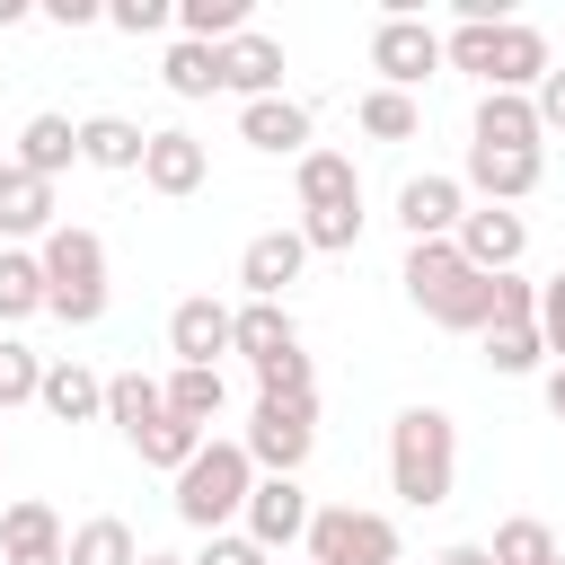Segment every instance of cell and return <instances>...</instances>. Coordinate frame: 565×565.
<instances>
[{
  "label": "cell",
  "instance_id": "6da1fadb",
  "mask_svg": "<svg viewBox=\"0 0 565 565\" xmlns=\"http://www.w3.org/2000/svg\"><path fill=\"white\" fill-rule=\"evenodd\" d=\"M406 300L433 318V327H450V335H486L494 327V274H477L450 238H424V247H406Z\"/></svg>",
  "mask_w": 565,
  "mask_h": 565
},
{
  "label": "cell",
  "instance_id": "7a4b0ae2",
  "mask_svg": "<svg viewBox=\"0 0 565 565\" xmlns=\"http://www.w3.org/2000/svg\"><path fill=\"white\" fill-rule=\"evenodd\" d=\"M450 486H459V424L441 406H406L388 424V494L433 512V503H450Z\"/></svg>",
  "mask_w": 565,
  "mask_h": 565
},
{
  "label": "cell",
  "instance_id": "3957f363",
  "mask_svg": "<svg viewBox=\"0 0 565 565\" xmlns=\"http://www.w3.org/2000/svg\"><path fill=\"white\" fill-rule=\"evenodd\" d=\"M35 265H44V309H53L62 327H97V318H106V238H97V230L53 221L44 247H35Z\"/></svg>",
  "mask_w": 565,
  "mask_h": 565
},
{
  "label": "cell",
  "instance_id": "277c9868",
  "mask_svg": "<svg viewBox=\"0 0 565 565\" xmlns=\"http://www.w3.org/2000/svg\"><path fill=\"white\" fill-rule=\"evenodd\" d=\"M247 486H256V459H247L238 441H203V450L177 468V521H194V530L212 539V530H230V521L247 512Z\"/></svg>",
  "mask_w": 565,
  "mask_h": 565
},
{
  "label": "cell",
  "instance_id": "5b68a950",
  "mask_svg": "<svg viewBox=\"0 0 565 565\" xmlns=\"http://www.w3.org/2000/svg\"><path fill=\"white\" fill-rule=\"evenodd\" d=\"M238 450L256 459V477H300L318 450V397H256Z\"/></svg>",
  "mask_w": 565,
  "mask_h": 565
},
{
  "label": "cell",
  "instance_id": "8992f818",
  "mask_svg": "<svg viewBox=\"0 0 565 565\" xmlns=\"http://www.w3.org/2000/svg\"><path fill=\"white\" fill-rule=\"evenodd\" d=\"M309 565H397V521L362 503H318L309 512Z\"/></svg>",
  "mask_w": 565,
  "mask_h": 565
},
{
  "label": "cell",
  "instance_id": "52a82bcc",
  "mask_svg": "<svg viewBox=\"0 0 565 565\" xmlns=\"http://www.w3.org/2000/svg\"><path fill=\"white\" fill-rule=\"evenodd\" d=\"M309 512H318V503H309V486H300V477H256V486H247L238 530H247L265 556H282V547H300V539H309Z\"/></svg>",
  "mask_w": 565,
  "mask_h": 565
},
{
  "label": "cell",
  "instance_id": "ba28073f",
  "mask_svg": "<svg viewBox=\"0 0 565 565\" xmlns=\"http://www.w3.org/2000/svg\"><path fill=\"white\" fill-rule=\"evenodd\" d=\"M371 71H380V88H424L433 71H441V35L424 26V18H380L371 26Z\"/></svg>",
  "mask_w": 565,
  "mask_h": 565
},
{
  "label": "cell",
  "instance_id": "9c48e42d",
  "mask_svg": "<svg viewBox=\"0 0 565 565\" xmlns=\"http://www.w3.org/2000/svg\"><path fill=\"white\" fill-rule=\"evenodd\" d=\"M450 247H459L477 274H512V265H521V247H530V221H521V212H503V203H477V212H459Z\"/></svg>",
  "mask_w": 565,
  "mask_h": 565
},
{
  "label": "cell",
  "instance_id": "30bf717a",
  "mask_svg": "<svg viewBox=\"0 0 565 565\" xmlns=\"http://www.w3.org/2000/svg\"><path fill=\"white\" fill-rule=\"evenodd\" d=\"M539 177H547V150H477L468 141V168H459V185L468 194H486V203H521V194H539Z\"/></svg>",
  "mask_w": 565,
  "mask_h": 565
},
{
  "label": "cell",
  "instance_id": "8fae6325",
  "mask_svg": "<svg viewBox=\"0 0 565 565\" xmlns=\"http://www.w3.org/2000/svg\"><path fill=\"white\" fill-rule=\"evenodd\" d=\"M168 353H177L185 371H221V353H230V309H221L212 291L177 300V309H168Z\"/></svg>",
  "mask_w": 565,
  "mask_h": 565
},
{
  "label": "cell",
  "instance_id": "7c38bea8",
  "mask_svg": "<svg viewBox=\"0 0 565 565\" xmlns=\"http://www.w3.org/2000/svg\"><path fill=\"white\" fill-rule=\"evenodd\" d=\"M300 265H309V238H300V230H256V238L238 247L247 300H282V282H300Z\"/></svg>",
  "mask_w": 565,
  "mask_h": 565
},
{
  "label": "cell",
  "instance_id": "4fadbf2b",
  "mask_svg": "<svg viewBox=\"0 0 565 565\" xmlns=\"http://www.w3.org/2000/svg\"><path fill=\"white\" fill-rule=\"evenodd\" d=\"M62 512L53 503H35V494H18L9 512H0V565H62Z\"/></svg>",
  "mask_w": 565,
  "mask_h": 565
},
{
  "label": "cell",
  "instance_id": "5bb4252c",
  "mask_svg": "<svg viewBox=\"0 0 565 565\" xmlns=\"http://www.w3.org/2000/svg\"><path fill=\"white\" fill-rule=\"evenodd\" d=\"M221 88L238 97V106H256V97H282V44L274 35H230L221 44Z\"/></svg>",
  "mask_w": 565,
  "mask_h": 565
},
{
  "label": "cell",
  "instance_id": "9a60e30c",
  "mask_svg": "<svg viewBox=\"0 0 565 565\" xmlns=\"http://www.w3.org/2000/svg\"><path fill=\"white\" fill-rule=\"evenodd\" d=\"M203 177H212V159H203V141H194V132H177V124H168V132H150V150H141V185H150V194H168V203H177V194H203Z\"/></svg>",
  "mask_w": 565,
  "mask_h": 565
},
{
  "label": "cell",
  "instance_id": "2e32d148",
  "mask_svg": "<svg viewBox=\"0 0 565 565\" xmlns=\"http://www.w3.org/2000/svg\"><path fill=\"white\" fill-rule=\"evenodd\" d=\"M459 212H468V185H459V177H406V185H397V221H406L415 247H424V238H450Z\"/></svg>",
  "mask_w": 565,
  "mask_h": 565
},
{
  "label": "cell",
  "instance_id": "e0dca14e",
  "mask_svg": "<svg viewBox=\"0 0 565 565\" xmlns=\"http://www.w3.org/2000/svg\"><path fill=\"white\" fill-rule=\"evenodd\" d=\"M238 141L265 150V159H300L309 150V106L300 97H256V106H238Z\"/></svg>",
  "mask_w": 565,
  "mask_h": 565
},
{
  "label": "cell",
  "instance_id": "ac0fdd59",
  "mask_svg": "<svg viewBox=\"0 0 565 565\" xmlns=\"http://www.w3.org/2000/svg\"><path fill=\"white\" fill-rule=\"evenodd\" d=\"M141 150H150V132H141L132 115H88V124H79V168L141 177Z\"/></svg>",
  "mask_w": 565,
  "mask_h": 565
},
{
  "label": "cell",
  "instance_id": "d6986e66",
  "mask_svg": "<svg viewBox=\"0 0 565 565\" xmlns=\"http://www.w3.org/2000/svg\"><path fill=\"white\" fill-rule=\"evenodd\" d=\"M35 406H44L53 424H97V415H106V380H97L88 362H44Z\"/></svg>",
  "mask_w": 565,
  "mask_h": 565
},
{
  "label": "cell",
  "instance_id": "ffe728a7",
  "mask_svg": "<svg viewBox=\"0 0 565 565\" xmlns=\"http://www.w3.org/2000/svg\"><path fill=\"white\" fill-rule=\"evenodd\" d=\"M468 141H477V150H539L547 132H539V106H530V97H494V88H486Z\"/></svg>",
  "mask_w": 565,
  "mask_h": 565
},
{
  "label": "cell",
  "instance_id": "44dd1931",
  "mask_svg": "<svg viewBox=\"0 0 565 565\" xmlns=\"http://www.w3.org/2000/svg\"><path fill=\"white\" fill-rule=\"evenodd\" d=\"M44 230H53V185L0 159V238H44Z\"/></svg>",
  "mask_w": 565,
  "mask_h": 565
},
{
  "label": "cell",
  "instance_id": "7402d4cb",
  "mask_svg": "<svg viewBox=\"0 0 565 565\" xmlns=\"http://www.w3.org/2000/svg\"><path fill=\"white\" fill-rule=\"evenodd\" d=\"M71 159H79V124H71V115H26V124H18V168H26V177L53 185Z\"/></svg>",
  "mask_w": 565,
  "mask_h": 565
},
{
  "label": "cell",
  "instance_id": "603a6c76",
  "mask_svg": "<svg viewBox=\"0 0 565 565\" xmlns=\"http://www.w3.org/2000/svg\"><path fill=\"white\" fill-rule=\"evenodd\" d=\"M300 212H344V203H362V177H353V159L344 150H300Z\"/></svg>",
  "mask_w": 565,
  "mask_h": 565
},
{
  "label": "cell",
  "instance_id": "cb8c5ba5",
  "mask_svg": "<svg viewBox=\"0 0 565 565\" xmlns=\"http://www.w3.org/2000/svg\"><path fill=\"white\" fill-rule=\"evenodd\" d=\"M291 344H300V327H291L282 300H247V309H230V353L274 362V353H291Z\"/></svg>",
  "mask_w": 565,
  "mask_h": 565
},
{
  "label": "cell",
  "instance_id": "d4e9b609",
  "mask_svg": "<svg viewBox=\"0 0 565 565\" xmlns=\"http://www.w3.org/2000/svg\"><path fill=\"white\" fill-rule=\"evenodd\" d=\"M159 406H168L177 424L212 433V424H221V406H230V388H221V371H185V362H177V371L159 380Z\"/></svg>",
  "mask_w": 565,
  "mask_h": 565
},
{
  "label": "cell",
  "instance_id": "484cf974",
  "mask_svg": "<svg viewBox=\"0 0 565 565\" xmlns=\"http://www.w3.org/2000/svg\"><path fill=\"white\" fill-rule=\"evenodd\" d=\"M62 565H141V547H132V521H115V512L79 521V530H71V547H62Z\"/></svg>",
  "mask_w": 565,
  "mask_h": 565
},
{
  "label": "cell",
  "instance_id": "4316f807",
  "mask_svg": "<svg viewBox=\"0 0 565 565\" xmlns=\"http://www.w3.org/2000/svg\"><path fill=\"white\" fill-rule=\"evenodd\" d=\"M159 415H168V406H159V380H141V371H115V380H106V424H115L124 441L150 433Z\"/></svg>",
  "mask_w": 565,
  "mask_h": 565
},
{
  "label": "cell",
  "instance_id": "83f0119b",
  "mask_svg": "<svg viewBox=\"0 0 565 565\" xmlns=\"http://www.w3.org/2000/svg\"><path fill=\"white\" fill-rule=\"evenodd\" d=\"M44 309V265H35V247H0V327H18V318H35Z\"/></svg>",
  "mask_w": 565,
  "mask_h": 565
},
{
  "label": "cell",
  "instance_id": "f1b7e54d",
  "mask_svg": "<svg viewBox=\"0 0 565 565\" xmlns=\"http://www.w3.org/2000/svg\"><path fill=\"white\" fill-rule=\"evenodd\" d=\"M159 79H168V97H212L221 88V44H168V62H159Z\"/></svg>",
  "mask_w": 565,
  "mask_h": 565
},
{
  "label": "cell",
  "instance_id": "f546056e",
  "mask_svg": "<svg viewBox=\"0 0 565 565\" xmlns=\"http://www.w3.org/2000/svg\"><path fill=\"white\" fill-rule=\"evenodd\" d=\"M353 115H362V132H371V141H415V132H424V106H415L406 88H362V106H353Z\"/></svg>",
  "mask_w": 565,
  "mask_h": 565
},
{
  "label": "cell",
  "instance_id": "4dcf8cb0",
  "mask_svg": "<svg viewBox=\"0 0 565 565\" xmlns=\"http://www.w3.org/2000/svg\"><path fill=\"white\" fill-rule=\"evenodd\" d=\"M486 556H494V565H556L565 547H556V530H547V521H530V512H512V521H503V530L486 539Z\"/></svg>",
  "mask_w": 565,
  "mask_h": 565
},
{
  "label": "cell",
  "instance_id": "1f68e13d",
  "mask_svg": "<svg viewBox=\"0 0 565 565\" xmlns=\"http://www.w3.org/2000/svg\"><path fill=\"white\" fill-rule=\"evenodd\" d=\"M177 26H185V44H230V35H247V0H177Z\"/></svg>",
  "mask_w": 565,
  "mask_h": 565
},
{
  "label": "cell",
  "instance_id": "d6a6232c",
  "mask_svg": "<svg viewBox=\"0 0 565 565\" xmlns=\"http://www.w3.org/2000/svg\"><path fill=\"white\" fill-rule=\"evenodd\" d=\"M539 362H547V335H539V318H530V327H486V371L521 380V371H539Z\"/></svg>",
  "mask_w": 565,
  "mask_h": 565
},
{
  "label": "cell",
  "instance_id": "836d02e7",
  "mask_svg": "<svg viewBox=\"0 0 565 565\" xmlns=\"http://www.w3.org/2000/svg\"><path fill=\"white\" fill-rule=\"evenodd\" d=\"M203 441H212V433H194V424H177V415H159L150 433H132V450H141L150 468H168V477H177V468H185V459H194Z\"/></svg>",
  "mask_w": 565,
  "mask_h": 565
},
{
  "label": "cell",
  "instance_id": "e575fe53",
  "mask_svg": "<svg viewBox=\"0 0 565 565\" xmlns=\"http://www.w3.org/2000/svg\"><path fill=\"white\" fill-rule=\"evenodd\" d=\"M300 238H309V256L362 247V203H344V212H300Z\"/></svg>",
  "mask_w": 565,
  "mask_h": 565
},
{
  "label": "cell",
  "instance_id": "d590c367",
  "mask_svg": "<svg viewBox=\"0 0 565 565\" xmlns=\"http://www.w3.org/2000/svg\"><path fill=\"white\" fill-rule=\"evenodd\" d=\"M35 388H44V362H35L18 335H0V415H9V406H26Z\"/></svg>",
  "mask_w": 565,
  "mask_h": 565
},
{
  "label": "cell",
  "instance_id": "8d00e7d4",
  "mask_svg": "<svg viewBox=\"0 0 565 565\" xmlns=\"http://www.w3.org/2000/svg\"><path fill=\"white\" fill-rule=\"evenodd\" d=\"M194 565H274V556H265V547H256L247 530H212V547H203Z\"/></svg>",
  "mask_w": 565,
  "mask_h": 565
},
{
  "label": "cell",
  "instance_id": "74e56055",
  "mask_svg": "<svg viewBox=\"0 0 565 565\" xmlns=\"http://www.w3.org/2000/svg\"><path fill=\"white\" fill-rule=\"evenodd\" d=\"M539 335H547V353H565V265L539 282Z\"/></svg>",
  "mask_w": 565,
  "mask_h": 565
},
{
  "label": "cell",
  "instance_id": "f35d334b",
  "mask_svg": "<svg viewBox=\"0 0 565 565\" xmlns=\"http://www.w3.org/2000/svg\"><path fill=\"white\" fill-rule=\"evenodd\" d=\"M106 18H115V26H124V35H159V26H168V18H177V9H168V0H115V9H106Z\"/></svg>",
  "mask_w": 565,
  "mask_h": 565
},
{
  "label": "cell",
  "instance_id": "ab89813d",
  "mask_svg": "<svg viewBox=\"0 0 565 565\" xmlns=\"http://www.w3.org/2000/svg\"><path fill=\"white\" fill-rule=\"evenodd\" d=\"M530 106H539V132H565V71H547L530 88Z\"/></svg>",
  "mask_w": 565,
  "mask_h": 565
},
{
  "label": "cell",
  "instance_id": "60d3db41",
  "mask_svg": "<svg viewBox=\"0 0 565 565\" xmlns=\"http://www.w3.org/2000/svg\"><path fill=\"white\" fill-rule=\"evenodd\" d=\"M44 18H53V26H97L106 9H97V0H44Z\"/></svg>",
  "mask_w": 565,
  "mask_h": 565
},
{
  "label": "cell",
  "instance_id": "b9f144b4",
  "mask_svg": "<svg viewBox=\"0 0 565 565\" xmlns=\"http://www.w3.org/2000/svg\"><path fill=\"white\" fill-rule=\"evenodd\" d=\"M433 565H494V556H486V547H477V539H459V547H441V556H433Z\"/></svg>",
  "mask_w": 565,
  "mask_h": 565
},
{
  "label": "cell",
  "instance_id": "7bdbcfd3",
  "mask_svg": "<svg viewBox=\"0 0 565 565\" xmlns=\"http://www.w3.org/2000/svg\"><path fill=\"white\" fill-rule=\"evenodd\" d=\"M547 406H556V415H565V362H556V371H547Z\"/></svg>",
  "mask_w": 565,
  "mask_h": 565
},
{
  "label": "cell",
  "instance_id": "ee69618b",
  "mask_svg": "<svg viewBox=\"0 0 565 565\" xmlns=\"http://www.w3.org/2000/svg\"><path fill=\"white\" fill-rule=\"evenodd\" d=\"M18 18H26V0H0V26H18Z\"/></svg>",
  "mask_w": 565,
  "mask_h": 565
},
{
  "label": "cell",
  "instance_id": "f6af8a7d",
  "mask_svg": "<svg viewBox=\"0 0 565 565\" xmlns=\"http://www.w3.org/2000/svg\"><path fill=\"white\" fill-rule=\"evenodd\" d=\"M141 565H194V556H141Z\"/></svg>",
  "mask_w": 565,
  "mask_h": 565
},
{
  "label": "cell",
  "instance_id": "bcb514c9",
  "mask_svg": "<svg viewBox=\"0 0 565 565\" xmlns=\"http://www.w3.org/2000/svg\"><path fill=\"white\" fill-rule=\"evenodd\" d=\"M556 565H565V556H556Z\"/></svg>",
  "mask_w": 565,
  "mask_h": 565
},
{
  "label": "cell",
  "instance_id": "7dc6e473",
  "mask_svg": "<svg viewBox=\"0 0 565 565\" xmlns=\"http://www.w3.org/2000/svg\"><path fill=\"white\" fill-rule=\"evenodd\" d=\"M300 565H309V556H300Z\"/></svg>",
  "mask_w": 565,
  "mask_h": 565
},
{
  "label": "cell",
  "instance_id": "c3c4849f",
  "mask_svg": "<svg viewBox=\"0 0 565 565\" xmlns=\"http://www.w3.org/2000/svg\"><path fill=\"white\" fill-rule=\"evenodd\" d=\"M397 565H406V556H397Z\"/></svg>",
  "mask_w": 565,
  "mask_h": 565
},
{
  "label": "cell",
  "instance_id": "681fc988",
  "mask_svg": "<svg viewBox=\"0 0 565 565\" xmlns=\"http://www.w3.org/2000/svg\"><path fill=\"white\" fill-rule=\"evenodd\" d=\"M0 468H9V459H0Z\"/></svg>",
  "mask_w": 565,
  "mask_h": 565
}]
</instances>
